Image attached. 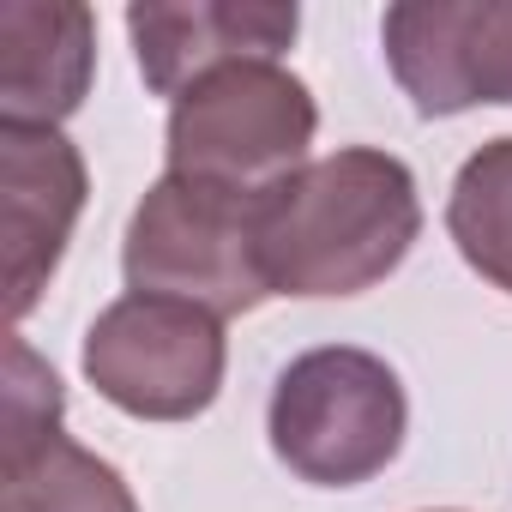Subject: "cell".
Listing matches in <instances>:
<instances>
[{
	"instance_id": "8",
	"label": "cell",
	"mask_w": 512,
	"mask_h": 512,
	"mask_svg": "<svg viewBox=\"0 0 512 512\" xmlns=\"http://www.w3.org/2000/svg\"><path fill=\"white\" fill-rule=\"evenodd\" d=\"M302 13L284 0H187V7H127L139 73L157 97H181L229 61H284Z\"/></svg>"
},
{
	"instance_id": "9",
	"label": "cell",
	"mask_w": 512,
	"mask_h": 512,
	"mask_svg": "<svg viewBox=\"0 0 512 512\" xmlns=\"http://www.w3.org/2000/svg\"><path fill=\"white\" fill-rule=\"evenodd\" d=\"M97 73V19L79 0H7L0 7V121L61 127Z\"/></svg>"
},
{
	"instance_id": "5",
	"label": "cell",
	"mask_w": 512,
	"mask_h": 512,
	"mask_svg": "<svg viewBox=\"0 0 512 512\" xmlns=\"http://www.w3.org/2000/svg\"><path fill=\"white\" fill-rule=\"evenodd\" d=\"M85 380L97 398L139 422H193L223 392V320L175 302V296H139L127 290L109 302L85 332Z\"/></svg>"
},
{
	"instance_id": "7",
	"label": "cell",
	"mask_w": 512,
	"mask_h": 512,
	"mask_svg": "<svg viewBox=\"0 0 512 512\" xmlns=\"http://www.w3.org/2000/svg\"><path fill=\"white\" fill-rule=\"evenodd\" d=\"M85 211V157L61 127L0 121V235H7V314L25 320Z\"/></svg>"
},
{
	"instance_id": "3",
	"label": "cell",
	"mask_w": 512,
	"mask_h": 512,
	"mask_svg": "<svg viewBox=\"0 0 512 512\" xmlns=\"http://www.w3.org/2000/svg\"><path fill=\"white\" fill-rule=\"evenodd\" d=\"M410 428L404 380L386 356L356 344H326L296 356L266 410L272 452L290 476L314 488H356L380 476Z\"/></svg>"
},
{
	"instance_id": "2",
	"label": "cell",
	"mask_w": 512,
	"mask_h": 512,
	"mask_svg": "<svg viewBox=\"0 0 512 512\" xmlns=\"http://www.w3.org/2000/svg\"><path fill=\"white\" fill-rule=\"evenodd\" d=\"M121 272L139 296H175L217 320L272 302L260 253V193L163 175L127 217Z\"/></svg>"
},
{
	"instance_id": "1",
	"label": "cell",
	"mask_w": 512,
	"mask_h": 512,
	"mask_svg": "<svg viewBox=\"0 0 512 512\" xmlns=\"http://www.w3.org/2000/svg\"><path fill=\"white\" fill-rule=\"evenodd\" d=\"M422 235V199L404 157L344 145L260 193V253L272 296H362L386 284Z\"/></svg>"
},
{
	"instance_id": "10",
	"label": "cell",
	"mask_w": 512,
	"mask_h": 512,
	"mask_svg": "<svg viewBox=\"0 0 512 512\" xmlns=\"http://www.w3.org/2000/svg\"><path fill=\"white\" fill-rule=\"evenodd\" d=\"M0 512H139V500L109 458L55 428L0 440Z\"/></svg>"
},
{
	"instance_id": "11",
	"label": "cell",
	"mask_w": 512,
	"mask_h": 512,
	"mask_svg": "<svg viewBox=\"0 0 512 512\" xmlns=\"http://www.w3.org/2000/svg\"><path fill=\"white\" fill-rule=\"evenodd\" d=\"M446 235L482 284L512 296V133L464 157L446 193Z\"/></svg>"
},
{
	"instance_id": "6",
	"label": "cell",
	"mask_w": 512,
	"mask_h": 512,
	"mask_svg": "<svg viewBox=\"0 0 512 512\" xmlns=\"http://www.w3.org/2000/svg\"><path fill=\"white\" fill-rule=\"evenodd\" d=\"M380 43L398 91L428 121L512 103V0H398Z\"/></svg>"
},
{
	"instance_id": "4",
	"label": "cell",
	"mask_w": 512,
	"mask_h": 512,
	"mask_svg": "<svg viewBox=\"0 0 512 512\" xmlns=\"http://www.w3.org/2000/svg\"><path fill=\"white\" fill-rule=\"evenodd\" d=\"M314 133L320 103L284 61H229L175 97L163 151L169 175L235 193H272L308 163Z\"/></svg>"
}]
</instances>
